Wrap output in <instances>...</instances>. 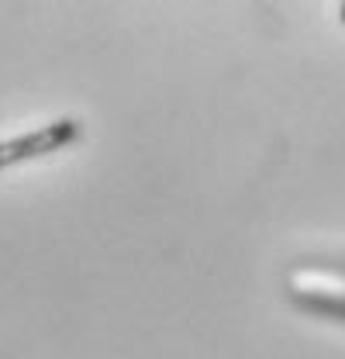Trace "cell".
<instances>
[{
    "mask_svg": "<svg viewBox=\"0 0 345 359\" xmlns=\"http://www.w3.org/2000/svg\"><path fill=\"white\" fill-rule=\"evenodd\" d=\"M83 135V125L76 118H59L52 125H42L28 135H18V138H7L0 142V170L7 166H18V163H32V159H42V156H52L73 142H80Z\"/></svg>",
    "mask_w": 345,
    "mask_h": 359,
    "instance_id": "6da1fadb",
    "label": "cell"
},
{
    "mask_svg": "<svg viewBox=\"0 0 345 359\" xmlns=\"http://www.w3.org/2000/svg\"><path fill=\"white\" fill-rule=\"evenodd\" d=\"M342 25H345V0H342Z\"/></svg>",
    "mask_w": 345,
    "mask_h": 359,
    "instance_id": "7a4b0ae2",
    "label": "cell"
}]
</instances>
